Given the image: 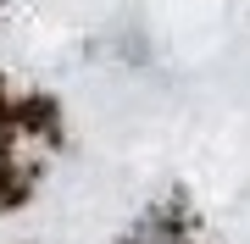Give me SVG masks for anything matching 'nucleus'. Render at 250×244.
Returning a JSON list of instances; mask_svg holds the SVG:
<instances>
[{
  "instance_id": "nucleus-1",
  "label": "nucleus",
  "mask_w": 250,
  "mask_h": 244,
  "mask_svg": "<svg viewBox=\"0 0 250 244\" xmlns=\"http://www.w3.org/2000/svg\"><path fill=\"white\" fill-rule=\"evenodd\" d=\"M128 244H184V233H178V227H172L167 217H156V222H145V227H139V233L128 239Z\"/></svg>"
}]
</instances>
